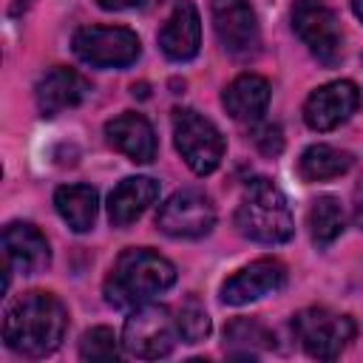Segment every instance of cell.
I'll return each instance as SVG.
<instances>
[{
	"label": "cell",
	"mask_w": 363,
	"mask_h": 363,
	"mask_svg": "<svg viewBox=\"0 0 363 363\" xmlns=\"http://www.w3.org/2000/svg\"><path fill=\"white\" fill-rule=\"evenodd\" d=\"M68 329V312L51 292L31 289L20 295L3 318V340L23 357H45L60 349Z\"/></svg>",
	"instance_id": "6da1fadb"
},
{
	"label": "cell",
	"mask_w": 363,
	"mask_h": 363,
	"mask_svg": "<svg viewBox=\"0 0 363 363\" xmlns=\"http://www.w3.org/2000/svg\"><path fill=\"white\" fill-rule=\"evenodd\" d=\"M176 284V267L147 247H128L105 278V301L111 306H139Z\"/></svg>",
	"instance_id": "7a4b0ae2"
},
{
	"label": "cell",
	"mask_w": 363,
	"mask_h": 363,
	"mask_svg": "<svg viewBox=\"0 0 363 363\" xmlns=\"http://www.w3.org/2000/svg\"><path fill=\"white\" fill-rule=\"evenodd\" d=\"M233 221L244 238L258 244H284L295 235V221L286 196L264 176L247 182Z\"/></svg>",
	"instance_id": "3957f363"
},
{
	"label": "cell",
	"mask_w": 363,
	"mask_h": 363,
	"mask_svg": "<svg viewBox=\"0 0 363 363\" xmlns=\"http://www.w3.org/2000/svg\"><path fill=\"white\" fill-rule=\"evenodd\" d=\"M179 329H176V318L167 306L162 303H139L122 326V346L128 354L142 357V360H159L167 357L176 349Z\"/></svg>",
	"instance_id": "277c9868"
},
{
	"label": "cell",
	"mask_w": 363,
	"mask_h": 363,
	"mask_svg": "<svg viewBox=\"0 0 363 363\" xmlns=\"http://www.w3.org/2000/svg\"><path fill=\"white\" fill-rule=\"evenodd\" d=\"M173 142L184 164L196 176H210L224 159V136L221 130L193 108L173 111Z\"/></svg>",
	"instance_id": "5b68a950"
},
{
	"label": "cell",
	"mask_w": 363,
	"mask_h": 363,
	"mask_svg": "<svg viewBox=\"0 0 363 363\" xmlns=\"http://www.w3.org/2000/svg\"><path fill=\"white\" fill-rule=\"evenodd\" d=\"M292 332L309 357L335 360L354 340V320L326 306H309L292 315Z\"/></svg>",
	"instance_id": "8992f818"
},
{
	"label": "cell",
	"mask_w": 363,
	"mask_h": 363,
	"mask_svg": "<svg viewBox=\"0 0 363 363\" xmlns=\"http://www.w3.org/2000/svg\"><path fill=\"white\" fill-rule=\"evenodd\" d=\"M289 20L292 31L301 37V43L318 62L335 68L343 60V31L329 6H323L320 0H295Z\"/></svg>",
	"instance_id": "52a82bcc"
},
{
	"label": "cell",
	"mask_w": 363,
	"mask_h": 363,
	"mask_svg": "<svg viewBox=\"0 0 363 363\" xmlns=\"http://www.w3.org/2000/svg\"><path fill=\"white\" fill-rule=\"evenodd\" d=\"M71 48L91 68H128L139 60L142 43L125 26H85L77 28Z\"/></svg>",
	"instance_id": "ba28073f"
},
{
	"label": "cell",
	"mask_w": 363,
	"mask_h": 363,
	"mask_svg": "<svg viewBox=\"0 0 363 363\" xmlns=\"http://www.w3.org/2000/svg\"><path fill=\"white\" fill-rule=\"evenodd\" d=\"M156 227L170 238H204L216 227V207L201 190L184 187L159 207Z\"/></svg>",
	"instance_id": "9c48e42d"
},
{
	"label": "cell",
	"mask_w": 363,
	"mask_h": 363,
	"mask_svg": "<svg viewBox=\"0 0 363 363\" xmlns=\"http://www.w3.org/2000/svg\"><path fill=\"white\" fill-rule=\"evenodd\" d=\"M213 31L230 57H250L261 45V26L247 0H210Z\"/></svg>",
	"instance_id": "30bf717a"
},
{
	"label": "cell",
	"mask_w": 363,
	"mask_h": 363,
	"mask_svg": "<svg viewBox=\"0 0 363 363\" xmlns=\"http://www.w3.org/2000/svg\"><path fill=\"white\" fill-rule=\"evenodd\" d=\"M360 105V91L352 79H335V82H326L320 88H315L306 102H303V122L318 130V133H326V130H335L337 125H343Z\"/></svg>",
	"instance_id": "8fae6325"
},
{
	"label": "cell",
	"mask_w": 363,
	"mask_h": 363,
	"mask_svg": "<svg viewBox=\"0 0 363 363\" xmlns=\"http://www.w3.org/2000/svg\"><path fill=\"white\" fill-rule=\"evenodd\" d=\"M284 284H286V267L278 258H258L221 284V303L244 306L284 289Z\"/></svg>",
	"instance_id": "7c38bea8"
},
{
	"label": "cell",
	"mask_w": 363,
	"mask_h": 363,
	"mask_svg": "<svg viewBox=\"0 0 363 363\" xmlns=\"http://www.w3.org/2000/svg\"><path fill=\"white\" fill-rule=\"evenodd\" d=\"M91 94V82L65 65H54L51 71H45L34 88V102L43 119H51L68 108H77L85 96Z\"/></svg>",
	"instance_id": "4fadbf2b"
},
{
	"label": "cell",
	"mask_w": 363,
	"mask_h": 363,
	"mask_svg": "<svg viewBox=\"0 0 363 363\" xmlns=\"http://www.w3.org/2000/svg\"><path fill=\"white\" fill-rule=\"evenodd\" d=\"M159 48L173 62H187L201 48V17L193 0H179L159 28Z\"/></svg>",
	"instance_id": "5bb4252c"
},
{
	"label": "cell",
	"mask_w": 363,
	"mask_h": 363,
	"mask_svg": "<svg viewBox=\"0 0 363 363\" xmlns=\"http://www.w3.org/2000/svg\"><path fill=\"white\" fill-rule=\"evenodd\" d=\"M3 250H6V264L11 267V272L37 275V272L48 269V264H51V247H48L45 235L28 221L6 224Z\"/></svg>",
	"instance_id": "9a60e30c"
},
{
	"label": "cell",
	"mask_w": 363,
	"mask_h": 363,
	"mask_svg": "<svg viewBox=\"0 0 363 363\" xmlns=\"http://www.w3.org/2000/svg\"><path fill=\"white\" fill-rule=\"evenodd\" d=\"M105 139L111 147L125 153L136 164H150L156 159V133L153 125L133 111H125L105 122Z\"/></svg>",
	"instance_id": "2e32d148"
},
{
	"label": "cell",
	"mask_w": 363,
	"mask_h": 363,
	"mask_svg": "<svg viewBox=\"0 0 363 363\" xmlns=\"http://www.w3.org/2000/svg\"><path fill=\"white\" fill-rule=\"evenodd\" d=\"M159 199V182L150 176H128L108 196V221L113 227L133 224Z\"/></svg>",
	"instance_id": "e0dca14e"
},
{
	"label": "cell",
	"mask_w": 363,
	"mask_h": 363,
	"mask_svg": "<svg viewBox=\"0 0 363 363\" xmlns=\"http://www.w3.org/2000/svg\"><path fill=\"white\" fill-rule=\"evenodd\" d=\"M221 105L235 122H258L269 105V82L258 74H241L224 88Z\"/></svg>",
	"instance_id": "ac0fdd59"
},
{
	"label": "cell",
	"mask_w": 363,
	"mask_h": 363,
	"mask_svg": "<svg viewBox=\"0 0 363 363\" xmlns=\"http://www.w3.org/2000/svg\"><path fill=\"white\" fill-rule=\"evenodd\" d=\"M54 207L74 233H88L94 230V221L99 213V193L91 184H65V187H57Z\"/></svg>",
	"instance_id": "d6986e66"
},
{
	"label": "cell",
	"mask_w": 363,
	"mask_h": 363,
	"mask_svg": "<svg viewBox=\"0 0 363 363\" xmlns=\"http://www.w3.org/2000/svg\"><path fill=\"white\" fill-rule=\"evenodd\" d=\"M352 164H354V159H352L349 150L318 142V145H309L301 153L298 173H301L303 182H329V179H337V176L349 173Z\"/></svg>",
	"instance_id": "ffe728a7"
},
{
	"label": "cell",
	"mask_w": 363,
	"mask_h": 363,
	"mask_svg": "<svg viewBox=\"0 0 363 363\" xmlns=\"http://www.w3.org/2000/svg\"><path fill=\"white\" fill-rule=\"evenodd\" d=\"M306 227H309V235H312V244L318 250H326L329 244H335L346 227V213L340 207V201L335 196H318L312 204H309V213H306Z\"/></svg>",
	"instance_id": "44dd1931"
},
{
	"label": "cell",
	"mask_w": 363,
	"mask_h": 363,
	"mask_svg": "<svg viewBox=\"0 0 363 363\" xmlns=\"http://www.w3.org/2000/svg\"><path fill=\"white\" fill-rule=\"evenodd\" d=\"M272 346H275L272 332L255 318H235L224 326V349L235 357H252Z\"/></svg>",
	"instance_id": "7402d4cb"
},
{
	"label": "cell",
	"mask_w": 363,
	"mask_h": 363,
	"mask_svg": "<svg viewBox=\"0 0 363 363\" xmlns=\"http://www.w3.org/2000/svg\"><path fill=\"white\" fill-rule=\"evenodd\" d=\"M173 318H176L179 337H182L184 343H201V340L210 335V329H213L210 315H207V309L201 306V301H199L196 295H187V298L176 306Z\"/></svg>",
	"instance_id": "603a6c76"
},
{
	"label": "cell",
	"mask_w": 363,
	"mask_h": 363,
	"mask_svg": "<svg viewBox=\"0 0 363 363\" xmlns=\"http://www.w3.org/2000/svg\"><path fill=\"white\" fill-rule=\"evenodd\" d=\"M119 337L108 326H94L79 340V357L82 360H116L119 357Z\"/></svg>",
	"instance_id": "cb8c5ba5"
},
{
	"label": "cell",
	"mask_w": 363,
	"mask_h": 363,
	"mask_svg": "<svg viewBox=\"0 0 363 363\" xmlns=\"http://www.w3.org/2000/svg\"><path fill=\"white\" fill-rule=\"evenodd\" d=\"M252 142L264 156H278L284 150V136L278 125H261L252 130Z\"/></svg>",
	"instance_id": "d4e9b609"
},
{
	"label": "cell",
	"mask_w": 363,
	"mask_h": 363,
	"mask_svg": "<svg viewBox=\"0 0 363 363\" xmlns=\"http://www.w3.org/2000/svg\"><path fill=\"white\" fill-rule=\"evenodd\" d=\"M352 221H354V227H360L363 230V179L357 182V187H354V204H352Z\"/></svg>",
	"instance_id": "484cf974"
},
{
	"label": "cell",
	"mask_w": 363,
	"mask_h": 363,
	"mask_svg": "<svg viewBox=\"0 0 363 363\" xmlns=\"http://www.w3.org/2000/svg\"><path fill=\"white\" fill-rule=\"evenodd\" d=\"M96 6L105 9V11H125V9L142 6V0H96Z\"/></svg>",
	"instance_id": "4316f807"
},
{
	"label": "cell",
	"mask_w": 363,
	"mask_h": 363,
	"mask_svg": "<svg viewBox=\"0 0 363 363\" xmlns=\"http://www.w3.org/2000/svg\"><path fill=\"white\" fill-rule=\"evenodd\" d=\"M31 3H34V0H14V3H11V9H9V14H11V17H17V14H23Z\"/></svg>",
	"instance_id": "83f0119b"
},
{
	"label": "cell",
	"mask_w": 363,
	"mask_h": 363,
	"mask_svg": "<svg viewBox=\"0 0 363 363\" xmlns=\"http://www.w3.org/2000/svg\"><path fill=\"white\" fill-rule=\"evenodd\" d=\"M352 11H354V17L363 23V0H352Z\"/></svg>",
	"instance_id": "f1b7e54d"
}]
</instances>
